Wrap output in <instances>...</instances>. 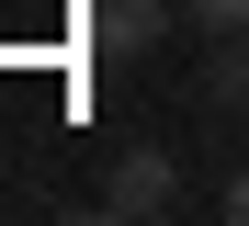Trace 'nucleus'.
<instances>
[{"label": "nucleus", "mask_w": 249, "mask_h": 226, "mask_svg": "<svg viewBox=\"0 0 249 226\" xmlns=\"http://www.w3.org/2000/svg\"><path fill=\"white\" fill-rule=\"evenodd\" d=\"M102 215H113V226H159V215H181V170H170V147H124L113 181H102Z\"/></svg>", "instance_id": "nucleus-1"}, {"label": "nucleus", "mask_w": 249, "mask_h": 226, "mask_svg": "<svg viewBox=\"0 0 249 226\" xmlns=\"http://www.w3.org/2000/svg\"><path fill=\"white\" fill-rule=\"evenodd\" d=\"M79 23H91L102 57H147V45L181 23V0H79Z\"/></svg>", "instance_id": "nucleus-2"}, {"label": "nucleus", "mask_w": 249, "mask_h": 226, "mask_svg": "<svg viewBox=\"0 0 249 226\" xmlns=\"http://www.w3.org/2000/svg\"><path fill=\"white\" fill-rule=\"evenodd\" d=\"M181 12H193L204 34H238V23H249V0H181Z\"/></svg>", "instance_id": "nucleus-3"}, {"label": "nucleus", "mask_w": 249, "mask_h": 226, "mask_svg": "<svg viewBox=\"0 0 249 226\" xmlns=\"http://www.w3.org/2000/svg\"><path fill=\"white\" fill-rule=\"evenodd\" d=\"M215 90H227V102H238V90H249V23L227 34V68H215Z\"/></svg>", "instance_id": "nucleus-4"}, {"label": "nucleus", "mask_w": 249, "mask_h": 226, "mask_svg": "<svg viewBox=\"0 0 249 226\" xmlns=\"http://www.w3.org/2000/svg\"><path fill=\"white\" fill-rule=\"evenodd\" d=\"M227 215H238V226H249V170H238V181H227Z\"/></svg>", "instance_id": "nucleus-5"}]
</instances>
